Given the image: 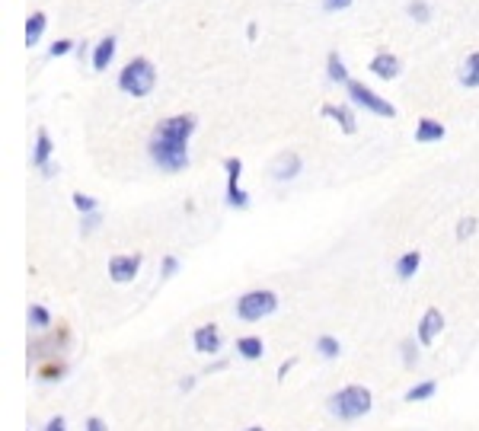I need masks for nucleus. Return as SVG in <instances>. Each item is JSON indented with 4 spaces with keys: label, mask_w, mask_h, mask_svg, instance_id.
<instances>
[{
    "label": "nucleus",
    "mask_w": 479,
    "mask_h": 431,
    "mask_svg": "<svg viewBox=\"0 0 479 431\" xmlns=\"http://www.w3.org/2000/svg\"><path fill=\"white\" fill-rule=\"evenodd\" d=\"M409 16H415L419 23H425V19H428V6L425 4H409Z\"/></svg>",
    "instance_id": "26"
},
{
    "label": "nucleus",
    "mask_w": 479,
    "mask_h": 431,
    "mask_svg": "<svg viewBox=\"0 0 479 431\" xmlns=\"http://www.w3.org/2000/svg\"><path fill=\"white\" fill-rule=\"evenodd\" d=\"M87 431H109L102 419H87Z\"/></svg>",
    "instance_id": "32"
},
{
    "label": "nucleus",
    "mask_w": 479,
    "mask_h": 431,
    "mask_svg": "<svg viewBox=\"0 0 479 431\" xmlns=\"http://www.w3.org/2000/svg\"><path fill=\"white\" fill-rule=\"evenodd\" d=\"M300 173V157L297 154H282L275 160V169H272V176H275V179H294V176Z\"/></svg>",
    "instance_id": "11"
},
{
    "label": "nucleus",
    "mask_w": 479,
    "mask_h": 431,
    "mask_svg": "<svg viewBox=\"0 0 479 431\" xmlns=\"http://www.w3.org/2000/svg\"><path fill=\"white\" fill-rule=\"evenodd\" d=\"M224 169H227V204H230V208H246V204H250V198H246V192L240 189V173H243V163H240L237 157H230V160L224 163Z\"/></svg>",
    "instance_id": "6"
},
{
    "label": "nucleus",
    "mask_w": 479,
    "mask_h": 431,
    "mask_svg": "<svg viewBox=\"0 0 479 431\" xmlns=\"http://www.w3.org/2000/svg\"><path fill=\"white\" fill-rule=\"evenodd\" d=\"M348 4H352V0H323L326 10H345Z\"/></svg>",
    "instance_id": "30"
},
{
    "label": "nucleus",
    "mask_w": 479,
    "mask_h": 431,
    "mask_svg": "<svg viewBox=\"0 0 479 431\" xmlns=\"http://www.w3.org/2000/svg\"><path fill=\"white\" fill-rule=\"evenodd\" d=\"M371 74H377L383 80H393L396 74H400V58H393L390 51H380L377 58L371 61Z\"/></svg>",
    "instance_id": "10"
},
{
    "label": "nucleus",
    "mask_w": 479,
    "mask_h": 431,
    "mask_svg": "<svg viewBox=\"0 0 479 431\" xmlns=\"http://www.w3.org/2000/svg\"><path fill=\"white\" fill-rule=\"evenodd\" d=\"M403 361H406V367H413L415 361H419V352H415V342H403Z\"/></svg>",
    "instance_id": "25"
},
{
    "label": "nucleus",
    "mask_w": 479,
    "mask_h": 431,
    "mask_svg": "<svg viewBox=\"0 0 479 431\" xmlns=\"http://www.w3.org/2000/svg\"><path fill=\"white\" fill-rule=\"evenodd\" d=\"M74 208L84 211V214H93V211H96V202H93L90 195H84V192H74Z\"/></svg>",
    "instance_id": "23"
},
{
    "label": "nucleus",
    "mask_w": 479,
    "mask_h": 431,
    "mask_svg": "<svg viewBox=\"0 0 479 431\" xmlns=\"http://www.w3.org/2000/svg\"><path fill=\"white\" fill-rule=\"evenodd\" d=\"M157 84V71L147 58H134L125 64V71L119 74V86L128 96H147Z\"/></svg>",
    "instance_id": "3"
},
{
    "label": "nucleus",
    "mask_w": 479,
    "mask_h": 431,
    "mask_svg": "<svg viewBox=\"0 0 479 431\" xmlns=\"http://www.w3.org/2000/svg\"><path fill=\"white\" fill-rule=\"evenodd\" d=\"M42 29H45V13H32L26 19V45H36L42 39Z\"/></svg>",
    "instance_id": "18"
},
{
    "label": "nucleus",
    "mask_w": 479,
    "mask_h": 431,
    "mask_svg": "<svg viewBox=\"0 0 479 431\" xmlns=\"http://www.w3.org/2000/svg\"><path fill=\"white\" fill-rule=\"evenodd\" d=\"M275 307H278V297L272 291H250V294H243V297H240L237 317L246 319V323H256V319L275 313Z\"/></svg>",
    "instance_id": "4"
},
{
    "label": "nucleus",
    "mask_w": 479,
    "mask_h": 431,
    "mask_svg": "<svg viewBox=\"0 0 479 431\" xmlns=\"http://www.w3.org/2000/svg\"><path fill=\"white\" fill-rule=\"evenodd\" d=\"M176 269H179V262H176L173 256L163 259V278H173V275H176Z\"/></svg>",
    "instance_id": "28"
},
{
    "label": "nucleus",
    "mask_w": 479,
    "mask_h": 431,
    "mask_svg": "<svg viewBox=\"0 0 479 431\" xmlns=\"http://www.w3.org/2000/svg\"><path fill=\"white\" fill-rule=\"evenodd\" d=\"M141 269V256H115L112 262H109V275L115 278V282H132L134 275H138Z\"/></svg>",
    "instance_id": "7"
},
{
    "label": "nucleus",
    "mask_w": 479,
    "mask_h": 431,
    "mask_svg": "<svg viewBox=\"0 0 479 431\" xmlns=\"http://www.w3.org/2000/svg\"><path fill=\"white\" fill-rule=\"evenodd\" d=\"M473 230H476V221H463V224H460V230H457V237L463 239V237L473 234Z\"/></svg>",
    "instance_id": "31"
},
{
    "label": "nucleus",
    "mask_w": 479,
    "mask_h": 431,
    "mask_svg": "<svg viewBox=\"0 0 479 431\" xmlns=\"http://www.w3.org/2000/svg\"><path fill=\"white\" fill-rule=\"evenodd\" d=\"M323 115H330V119L339 122L342 132H345V134H355V128H358V125H355V115L348 112L345 106H326V109H323Z\"/></svg>",
    "instance_id": "14"
},
{
    "label": "nucleus",
    "mask_w": 479,
    "mask_h": 431,
    "mask_svg": "<svg viewBox=\"0 0 479 431\" xmlns=\"http://www.w3.org/2000/svg\"><path fill=\"white\" fill-rule=\"evenodd\" d=\"M435 390H438V383H435V380L415 383V387L406 393V400H409V402H422V400H428V396H435Z\"/></svg>",
    "instance_id": "20"
},
{
    "label": "nucleus",
    "mask_w": 479,
    "mask_h": 431,
    "mask_svg": "<svg viewBox=\"0 0 479 431\" xmlns=\"http://www.w3.org/2000/svg\"><path fill=\"white\" fill-rule=\"evenodd\" d=\"M48 157H51V138H48V134L42 132L39 134V141H36V154H32V163H36V167H48Z\"/></svg>",
    "instance_id": "19"
},
{
    "label": "nucleus",
    "mask_w": 479,
    "mask_h": 431,
    "mask_svg": "<svg viewBox=\"0 0 479 431\" xmlns=\"http://www.w3.org/2000/svg\"><path fill=\"white\" fill-rule=\"evenodd\" d=\"M45 431H67V425H64V419L58 415V419H51V422H48Z\"/></svg>",
    "instance_id": "33"
},
{
    "label": "nucleus",
    "mask_w": 479,
    "mask_h": 431,
    "mask_svg": "<svg viewBox=\"0 0 479 431\" xmlns=\"http://www.w3.org/2000/svg\"><path fill=\"white\" fill-rule=\"evenodd\" d=\"M195 348L202 355L221 352V332H217V326H202V330H195Z\"/></svg>",
    "instance_id": "9"
},
{
    "label": "nucleus",
    "mask_w": 479,
    "mask_h": 431,
    "mask_svg": "<svg viewBox=\"0 0 479 431\" xmlns=\"http://www.w3.org/2000/svg\"><path fill=\"white\" fill-rule=\"evenodd\" d=\"M71 42H67V39H61V42H54L51 45V51H48V54H51V58H61V54H67V51H71Z\"/></svg>",
    "instance_id": "27"
},
{
    "label": "nucleus",
    "mask_w": 479,
    "mask_h": 431,
    "mask_svg": "<svg viewBox=\"0 0 479 431\" xmlns=\"http://www.w3.org/2000/svg\"><path fill=\"white\" fill-rule=\"evenodd\" d=\"M237 352L243 355L246 361H256V358H262V339H256V335H246V339H240L237 342Z\"/></svg>",
    "instance_id": "15"
},
{
    "label": "nucleus",
    "mask_w": 479,
    "mask_h": 431,
    "mask_svg": "<svg viewBox=\"0 0 479 431\" xmlns=\"http://www.w3.org/2000/svg\"><path fill=\"white\" fill-rule=\"evenodd\" d=\"M419 265H422L419 252H406V256H400V262H396V275H400V278H413L415 272H419Z\"/></svg>",
    "instance_id": "16"
},
{
    "label": "nucleus",
    "mask_w": 479,
    "mask_h": 431,
    "mask_svg": "<svg viewBox=\"0 0 479 431\" xmlns=\"http://www.w3.org/2000/svg\"><path fill=\"white\" fill-rule=\"evenodd\" d=\"M96 224H99V214L93 211V214H87V221H84V234H90V230L96 227Z\"/></svg>",
    "instance_id": "34"
},
{
    "label": "nucleus",
    "mask_w": 479,
    "mask_h": 431,
    "mask_svg": "<svg viewBox=\"0 0 479 431\" xmlns=\"http://www.w3.org/2000/svg\"><path fill=\"white\" fill-rule=\"evenodd\" d=\"M330 77H332V80H348L345 64L339 61V54H330Z\"/></svg>",
    "instance_id": "24"
},
{
    "label": "nucleus",
    "mask_w": 479,
    "mask_h": 431,
    "mask_svg": "<svg viewBox=\"0 0 479 431\" xmlns=\"http://www.w3.org/2000/svg\"><path fill=\"white\" fill-rule=\"evenodd\" d=\"M112 54H115V39L109 36V39H102V42L96 45V51H93V67H96V71H106L109 61H112Z\"/></svg>",
    "instance_id": "13"
},
{
    "label": "nucleus",
    "mask_w": 479,
    "mask_h": 431,
    "mask_svg": "<svg viewBox=\"0 0 479 431\" xmlns=\"http://www.w3.org/2000/svg\"><path fill=\"white\" fill-rule=\"evenodd\" d=\"M317 352L323 355V358H339V352H342V348H339V342H335L332 335H323V339L317 342Z\"/></svg>",
    "instance_id": "21"
},
{
    "label": "nucleus",
    "mask_w": 479,
    "mask_h": 431,
    "mask_svg": "<svg viewBox=\"0 0 479 431\" xmlns=\"http://www.w3.org/2000/svg\"><path fill=\"white\" fill-rule=\"evenodd\" d=\"M195 132V119L192 115H176L167 119L157 128L154 141H150V160L167 173H179L189 167V138Z\"/></svg>",
    "instance_id": "1"
},
{
    "label": "nucleus",
    "mask_w": 479,
    "mask_h": 431,
    "mask_svg": "<svg viewBox=\"0 0 479 431\" xmlns=\"http://www.w3.org/2000/svg\"><path fill=\"white\" fill-rule=\"evenodd\" d=\"M246 431H262V425H252V428H246Z\"/></svg>",
    "instance_id": "36"
},
{
    "label": "nucleus",
    "mask_w": 479,
    "mask_h": 431,
    "mask_svg": "<svg viewBox=\"0 0 479 431\" xmlns=\"http://www.w3.org/2000/svg\"><path fill=\"white\" fill-rule=\"evenodd\" d=\"M444 330V317H441V310H428L425 317H422V323H419V342L422 345H431V342L438 339V332Z\"/></svg>",
    "instance_id": "8"
},
{
    "label": "nucleus",
    "mask_w": 479,
    "mask_h": 431,
    "mask_svg": "<svg viewBox=\"0 0 479 431\" xmlns=\"http://www.w3.org/2000/svg\"><path fill=\"white\" fill-rule=\"evenodd\" d=\"M291 367H294V361H285V365H282V367H278V377H285V374H287V371H291Z\"/></svg>",
    "instance_id": "35"
},
{
    "label": "nucleus",
    "mask_w": 479,
    "mask_h": 431,
    "mask_svg": "<svg viewBox=\"0 0 479 431\" xmlns=\"http://www.w3.org/2000/svg\"><path fill=\"white\" fill-rule=\"evenodd\" d=\"M348 96H352L358 106H365V109H371L374 115H383V119H393L396 115V109L390 106L387 99H380L374 90H367L365 84H358V80H348Z\"/></svg>",
    "instance_id": "5"
},
{
    "label": "nucleus",
    "mask_w": 479,
    "mask_h": 431,
    "mask_svg": "<svg viewBox=\"0 0 479 431\" xmlns=\"http://www.w3.org/2000/svg\"><path fill=\"white\" fill-rule=\"evenodd\" d=\"M330 412L339 415V419L352 422V419H361V415L371 412V393L365 387H345L339 390L335 396H330Z\"/></svg>",
    "instance_id": "2"
},
{
    "label": "nucleus",
    "mask_w": 479,
    "mask_h": 431,
    "mask_svg": "<svg viewBox=\"0 0 479 431\" xmlns=\"http://www.w3.org/2000/svg\"><path fill=\"white\" fill-rule=\"evenodd\" d=\"M29 323L32 326H39V330H45V326L48 323H51V317H48V310H45V307H29Z\"/></svg>",
    "instance_id": "22"
},
{
    "label": "nucleus",
    "mask_w": 479,
    "mask_h": 431,
    "mask_svg": "<svg viewBox=\"0 0 479 431\" xmlns=\"http://www.w3.org/2000/svg\"><path fill=\"white\" fill-rule=\"evenodd\" d=\"M58 377H64V367H45L42 371V380H58Z\"/></svg>",
    "instance_id": "29"
},
{
    "label": "nucleus",
    "mask_w": 479,
    "mask_h": 431,
    "mask_svg": "<svg viewBox=\"0 0 479 431\" xmlns=\"http://www.w3.org/2000/svg\"><path fill=\"white\" fill-rule=\"evenodd\" d=\"M444 138V125L435 119H422L419 128H415V141L419 144H431V141H441Z\"/></svg>",
    "instance_id": "12"
},
{
    "label": "nucleus",
    "mask_w": 479,
    "mask_h": 431,
    "mask_svg": "<svg viewBox=\"0 0 479 431\" xmlns=\"http://www.w3.org/2000/svg\"><path fill=\"white\" fill-rule=\"evenodd\" d=\"M460 84L463 86H479V51H473L467 58V64H463V71H460Z\"/></svg>",
    "instance_id": "17"
}]
</instances>
